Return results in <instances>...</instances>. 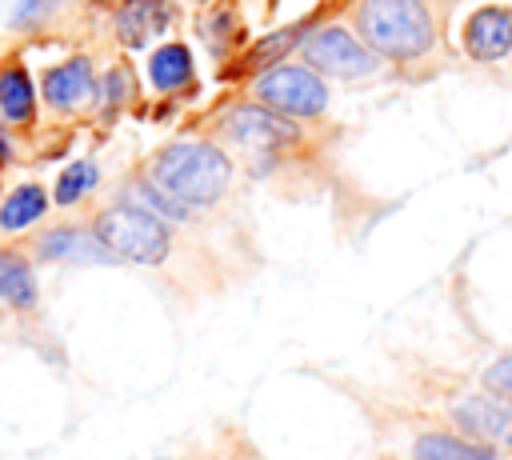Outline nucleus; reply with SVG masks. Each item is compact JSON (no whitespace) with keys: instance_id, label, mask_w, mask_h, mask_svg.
Returning a JSON list of instances; mask_svg holds the SVG:
<instances>
[{"instance_id":"1","label":"nucleus","mask_w":512,"mask_h":460,"mask_svg":"<svg viewBox=\"0 0 512 460\" xmlns=\"http://www.w3.org/2000/svg\"><path fill=\"white\" fill-rule=\"evenodd\" d=\"M152 176L180 204H212L228 188V160L208 144H172L160 152Z\"/></svg>"},{"instance_id":"2","label":"nucleus","mask_w":512,"mask_h":460,"mask_svg":"<svg viewBox=\"0 0 512 460\" xmlns=\"http://www.w3.org/2000/svg\"><path fill=\"white\" fill-rule=\"evenodd\" d=\"M364 40L384 56H420L432 44V24L420 0H364L360 8Z\"/></svg>"},{"instance_id":"3","label":"nucleus","mask_w":512,"mask_h":460,"mask_svg":"<svg viewBox=\"0 0 512 460\" xmlns=\"http://www.w3.org/2000/svg\"><path fill=\"white\" fill-rule=\"evenodd\" d=\"M96 232H100V244L112 256H124V260H136V264H156V260L168 256V228L148 208H132V204L108 208L100 216Z\"/></svg>"},{"instance_id":"4","label":"nucleus","mask_w":512,"mask_h":460,"mask_svg":"<svg viewBox=\"0 0 512 460\" xmlns=\"http://www.w3.org/2000/svg\"><path fill=\"white\" fill-rule=\"evenodd\" d=\"M256 92H260L264 104L296 112V116H316L328 104L324 84L304 68H272V72H264L256 80Z\"/></svg>"},{"instance_id":"5","label":"nucleus","mask_w":512,"mask_h":460,"mask_svg":"<svg viewBox=\"0 0 512 460\" xmlns=\"http://www.w3.org/2000/svg\"><path fill=\"white\" fill-rule=\"evenodd\" d=\"M304 56H308V64H316V68H324L332 76H368L376 68V56L368 48H360L340 28H324L316 36H308L304 40Z\"/></svg>"},{"instance_id":"6","label":"nucleus","mask_w":512,"mask_h":460,"mask_svg":"<svg viewBox=\"0 0 512 460\" xmlns=\"http://www.w3.org/2000/svg\"><path fill=\"white\" fill-rule=\"evenodd\" d=\"M464 44L476 60H496L512 48V12L504 8H480L472 20H468V32H464Z\"/></svg>"},{"instance_id":"7","label":"nucleus","mask_w":512,"mask_h":460,"mask_svg":"<svg viewBox=\"0 0 512 460\" xmlns=\"http://www.w3.org/2000/svg\"><path fill=\"white\" fill-rule=\"evenodd\" d=\"M456 424L472 436H484V440H500V444H512V408L508 404H496V400H460L452 408Z\"/></svg>"},{"instance_id":"8","label":"nucleus","mask_w":512,"mask_h":460,"mask_svg":"<svg viewBox=\"0 0 512 460\" xmlns=\"http://www.w3.org/2000/svg\"><path fill=\"white\" fill-rule=\"evenodd\" d=\"M44 96L48 104L56 108H76L92 96V72H88V60H68L60 68H52L44 76Z\"/></svg>"},{"instance_id":"9","label":"nucleus","mask_w":512,"mask_h":460,"mask_svg":"<svg viewBox=\"0 0 512 460\" xmlns=\"http://www.w3.org/2000/svg\"><path fill=\"white\" fill-rule=\"evenodd\" d=\"M164 24H168L164 0H128V4L120 8V16H116V32H120V40L132 44V48L148 44Z\"/></svg>"},{"instance_id":"10","label":"nucleus","mask_w":512,"mask_h":460,"mask_svg":"<svg viewBox=\"0 0 512 460\" xmlns=\"http://www.w3.org/2000/svg\"><path fill=\"white\" fill-rule=\"evenodd\" d=\"M232 136L244 140V144H256V148H268V144H280V140H292V124L276 120L272 112H260V108H240L232 120H228Z\"/></svg>"},{"instance_id":"11","label":"nucleus","mask_w":512,"mask_h":460,"mask_svg":"<svg viewBox=\"0 0 512 460\" xmlns=\"http://www.w3.org/2000/svg\"><path fill=\"white\" fill-rule=\"evenodd\" d=\"M416 460H496V452L476 448V444L456 440V436H420Z\"/></svg>"},{"instance_id":"12","label":"nucleus","mask_w":512,"mask_h":460,"mask_svg":"<svg viewBox=\"0 0 512 460\" xmlns=\"http://www.w3.org/2000/svg\"><path fill=\"white\" fill-rule=\"evenodd\" d=\"M0 296H4L8 304H20V308L36 300L32 272H28V264H24L20 256H12V252H0Z\"/></svg>"},{"instance_id":"13","label":"nucleus","mask_w":512,"mask_h":460,"mask_svg":"<svg viewBox=\"0 0 512 460\" xmlns=\"http://www.w3.org/2000/svg\"><path fill=\"white\" fill-rule=\"evenodd\" d=\"M148 72H152L156 88H180V84L192 76V60H188V48H180V44H168V48H160V52L152 56Z\"/></svg>"},{"instance_id":"14","label":"nucleus","mask_w":512,"mask_h":460,"mask_svg":"<svg viewBox=\"0 0 512 460\" xmlns=\"http://www.w3.org/2000/svg\"><path fill=\"white\" fill-rule=\"evenodd\" d=\"M44 188L40 184H24V188H16V196L4 204V212H0V228H24V224H32L36 216H44Z\"/></svg>"},{"instance_id":"15","label":"nucleus","mask_w":512,"mask_h":460,"mask_svg":"<svg viewBox=\"0 0 512 460\" xmlns=\"http://www.w3.org/2000/svg\"><path fill=\"white\" fill-rule=\"evenodd\" d=\"M0 108L8 120H28L32 116V84L20 68H8L0 76Z\"/></svg>"},{"instance_id":"16","label":"nucleus","mask_w":512,"mask_h":460,"mask_svg":"<svg viewBox=\"0 0 512 460\" xmlns=\"http://www.w3.org/2000/svg\"><path fill=\"white\" fill-rule=\"evenodd\" d=\"M88 248H96L84 232H72V228H60V232H48L44 240H40V252L44 256H52V260H60V256H84V260H108V256H100V252H88Z\"/></svg>"},{"instance_id":"17","label":"nucleus","mask_w":512,"mask_h":460,"mask_svg":"<svg viewBox=\"0 0 512 460\" xmlns=\"http://www.w3.org/2000/svg\"><path fill=\"white\" fill-rule=\"evenodd\" d=\"M96 184V164L92 160H80V164H72L64 176H60V184H56V200L60 204H72L80 192H88Z\"/></svg>"},{"instance_id":"18","label":"nucleus","mask_w":512,"mask_h":460,"mask_svg":"<svg viewBox=\"0 0 512 460\" xmlns=\"http://www.w3.org/2000/svg\"><path fill=\"white\" fill-rule=\"evenodd\" d=\"M52 4H56V0H12V4H8V24H16V28L36 24Z\"/></svg>"},{"instance_id":"19","label":"nucleus","mask_w":512,"mask_h":460,"mask_svg":"<svg viewBox=\"0 0 512 460\" xmlns=\"http://www.w3.org/2000/svg\"><path fill=\"white\" fill-rule=\"evenodd\" d=\"M484 384H488L496 396H508V400H512V356L500 360V364H492V368L484 372Z\"/></svg>"},{"instance_id":"20","label":"nucleus","mask_w":512,"mask_h":460,"mask_svg":"<svg viewBox=\"0 0 512 460\" xmlns=\"http://www.w3.org/2000/svg\"><path fill=\"white\" fill-rule=\"evenodd\" d=\"M292 40H296V32H292V28H288V32H276L272 40H264V44L252 52V60H268V56H280V52H284Z\"/></svg>"},{"instance_id":"21","label":"nucleus","mask_w":512,"mask_h":460,"mask_svg":"<svg viewBox=\"0 0 512 460\" xmlns=\"http://www.w3.org/2000/svg\"><path fill=\"white\" fill-rule=\"evenodd\" d=\"M0 160H8V140L0 136Z\"/></svg>"}]
</instances>
